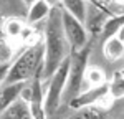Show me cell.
<instances>
[{"label": "cell", "instance_id": "ba28073f", "mask_svg": "<svg viewBox=\"0 0 124 119\" xmlns=\"http://www.w3.org/2000/svg\"><path fill=\"white\" fill-rule=\"evenodd\" d=\"M0 119H33L30 103L20 98L13 106H10L3 114H0Z\"/></svg>", "mask_w": 124, "mask_h": 119}, {"label": "cell", "instance_id": "ffe728a7", "mask_svg": "<svg viewBox=\"0 0 124 119\" xmlns=\"http://www.w3.org/2000/svg\"><path fill=\"white\" fill-rule=\"evenodd\" d=\"M117 38L121 40V41H124V25L121 27V30L117 31Z\"/></svg>", "mask_w": 124, "mask_h": 119}, {"label": "cell", "instance_id": "52a82bcc", "mask_svg": "<svg viewBox=\"0 0 124 119\" xmlns=\"http://www.w3.org/2000/svg\"><path fill=\"white\" fill-rule=\"evenodd\" d=\"M28 83H13L0 86V114H3L10 106H13L23 94Z\"/></svg>", "mask_w": 124, "mask_h": 119}, {"label": "cell", "instance_id": "5bb4252c", "mask_svg": "<svg viewBox=\"0 0 124 119\" xmlns=\"http://www.w3.org/2000/svg\"><path fill=\"white\" fill-rule=\"evenodd\" d=\"M85 83L89 84V88L106 84L104 71H103V69H99L98 66H88V69H86V73H85Z\"/></svg>", "mask_w": 124, "mask_h": 119}, {"label": "cell", "instance_id": "5b68a950", "mask_svg": "<svg viewBox=\"0 0 124 119\" xmlns=\"http://www.w3.org/2000/svg\"><path fill=\"white\" fill-rule=\"evenodd\" d=\"M113 103V98L109 96V83L101 84V86H93V88L83 89L81 94H78L76 98L70 103V108L79 111L86 108H101L106 109Z\"/></svg>", "mask_w": 124, "mask_h": 119}, {"label": "cell", "instance_id": "7a4b0ae2", "mask_svg": "<svg viewBox=\"0 0 124 119\" xmlns=\"http://www.w3.org/2000/svg\"><path fill=\"white\" fill-rule=\"evenodd\" d=\"M43 63H45V46H41L38 43L30 45L28 48L12 63L10 73L3 84L28 83L33 78L41 76L43 74Z\"/></svg>", "mask_w": 124, "mask_h": 119}, {"label": "cell", "instance_id": "44dd1931", "mask_svg": "<svg viewBox=\"0 0 124 119\" xmlns=\"http://www.w3.org/2000/svg\"><path fill=\"white\" fill-rule=\"evenodd\" d=\"M22 2H23V3H25V5H27V7H31V5H33V3H35V2H37V0H22Z\"/></svg>", "mask_w": 124, "mask_h": 119}, {"label": "cell", "instance_id": "ac0fdd59", "mask_svg": "<svg viewBox=\"0 0 124 119\" xmlns=\"http://www.w3.org/2000/svg\"><path fill=\"white\" fill-rule=\"evenodd\" d=\"M10 68H12V63H0V86L5 83V79L10 73Z\"/></svg>", "mask_w": 124, "mask_h": 119}, {"label": "cell", "instance_id": "9a60e30c", "mask_svg": "<svg viewBox=\"0 0 124 119\" xmlns=\"http://www.w3.org/2000/svg\"><path fill=\"white\" fill-rule=\"evenodd\" d=\"M109 96L113 99H123L124 98V76L123 73H114V76L109 83Z\"/></svg>", "mask_w": 124, "mask_h": 119}, {"label": "cell", "instance_id": "8fae6325", "mask_svg": "<svg viewBox=\"0 0 124 119\" xmlns=\"http://www.w3.org/2000/svg\"><path fill=\"white\" fill-rule=\"evenodd\" d=\"M103 53L109 61H116L124 55V41L117 38V37H111L104 41L103 45Z\"/></svg>", "mask_w": 124, "mask_h": 119}, {"label": "cell", "instance_id": "8992f818", "mask_svg": "<svg viewBox=\"0 0 124 119\" xmlns=\"http://www.w3.org/2000/svg\"><path fill=\"white\" fill-rule=\"evenodd\" d=\"M63 28L73 53H78L88 46V31H86L85 23H81L78 18H75L71 13L65 10H63Z\"/></svg>", "mask_w": 124, "mask_h": 119}, {"label": "cell", "instance_id": "7c38bea8", "mask_svg": "<svg viewBox=\"0 0 124 119\" xmlns=\"http://www.w3.org/2000/svg\"><path fill=\"white\" fill-rule=\"evenodd\" d=\"M124 25V13H117V15H111L106 20L104 28H103V35L104 38H111V37H117V31L121 30Z\"/></svg>", "mask_w": 124, "mask_h": 119}, {"label": "cell", "instance_id": "9c48e42d", "mask_svg": "<svg viewBox=\"0 0 124 119\" xmlns=\"http://www.w3.org/2000/svg\"><path fill=\"white\" fill-rule=\"evenodd\" d=\"M51 13V7L45 3L43 0H37L31 7L28 8V13H27V23L30 25H35V23H40L43 20H48Z\"/></svg>", "mask_w": 124, "mask_h": 119}, {"label": "cell", "instance_id": "277c9868", "mask_svg": "<svg viewBox=\"0 0 124 119\" xmlns=\"http://www.w3.org/2000/svg\"><path fill=\"white\" fill-rule=\"evenodd\" d=\"M70 66H71V56L65 60L63 65L56 69V73L48 79V86L45 91V111L48 116L55 114L60 104L63 103V93L70 76Z\"/></svg>", "mask_w": 124, "mask_h": 119}, {"label": "cell", "instance_id": "4fadbf2b", "mask_svg": "<svg viewBox=\"0 0 124 119\" xmlns=\"http://www.w3.org/2000/svg\"><path fill=\"white\" fill-rule=\"evenodd\" d=\"M3 31H5V35L12 40L20 38V37L25 35V25L22 23V20L12 17V18L5 20V23H3Z\"/></svg>", "mask_w": 124, "mask_h": 119}, {"label": "cell", "instance_id": "30bf717a", "mask_svg": "<svg viewBox=\"0 0 124 119\" xmlns=\"http://www.w3.org/2000/svg\"><path fill=\"white\" fill-rule=\"evenodd\" d=\"M88 0H61V8L71 13L75 18H78L81 23H86L88 17Z\"/></svg>", "mask_w": 124, "mask_h": 119}, {"label": "cell", "instance_id": "7402d4cb", "mask_svg": "<svg viewBox=\"0 0 124 119\" xmlns=\"http://www.w3.org/2000/svg\"><path fill=\"white\" fill-rule=\"evenodd\" d=\"M93 2H94V5H98V3H109L113 0H93Z\"/></svg>", "mask_w": 124, "mask_h": 119}, {"label": "cell", "instance_id": "6da1fadb", "mask_svg": "<svg viewBox=\"0 0 124 119\" xmlns=\"http://www.w3.org/2000/svg\"><path fill=\"white\" fill-rule=\"evenodd\" d=\"M45 63H43V79H50L63 61L73 55L71 45L63 28V8H51V13L45 27Z\"/></svg>", "mask_w": 124, "mask_h": 119}, {"label": "cell", "instance_id": "3957f363", "mask_svg": "<svg viewBox=\"0 0 124 119\" xmlns=\"http://www.w3.org/2000/svg\"><path fill=\"white\" fill-rule=\"evenodd\" d=\"M88 58H89V48L73 53L71 55V66H70V76L66 81V88L63 93V103L66 101L68 104L76 98L78 94L83 93V84H85V73L88 69Z\"/></svg>", "mask_w": 124, "mask_h": 119}, {"label": "cell", "instance_id": "e0dca14e", "mask_svg": "<svg viewBox=\"0 0 124 119\" xmlns=\"http://www.w3.org/2000/svg\"><path fill=\"white\" fill-rule=\"evenodd\" d=\"M15 48L8 40H0V63H12Z\"/></svg>", "mask_w": 124, "mask_h": 119}, {"label": "cell", "instance_id": "d6986e66", "mask_svg": "<svg viewBox=\"0 0 124 119\" xmlns=\"http://www.w3.org/2000/svg\"><path fill=\"white\" fill-rule=\"evenodd\" d=\"M45 3H48L51 8H56V7H60V3H61V0H43Z\"/></svg>", "mask_w": 124, "mask_h": 119}, {"label": "cell", "instance_id": "2e32d148", "mask_svg": "<svg viewBox=\"0 0 124 119\" xmlns=\"http://www.w3.org/2000/svg\"><path fill=\"white\" fill-rule=\"evenodd\" d=\"M103 109L101 108H86L75 111V114H71L68 119H103Z\"/></svg>", "mask_w": 124, "mask_h": 119}]
</instances>
